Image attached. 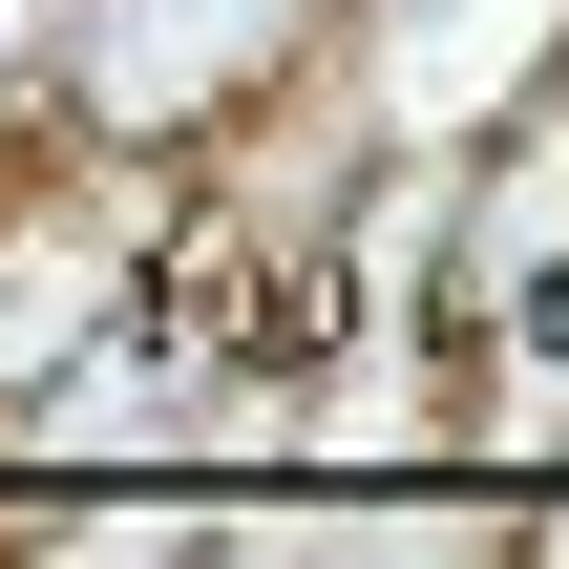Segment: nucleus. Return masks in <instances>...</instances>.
<instances>
[{
	"instance_id": "f257e3e1",
	"label": "nucleus",
	"mask_w": 569,
	"mask_h": 569,
	"mask_svg": "<svg viewBox=\"0 0 569 569\" xmlns=\"http://www.w3.org/2000/svg\"><path fill=\"white\" fill-rule=\"evenodd\" d=\"M359 0H84L63 84L21 148H148V169H211L232 127H274L296 84H338Z\"/></svg>"
},
{
	"instance_id": "20e7f679",
	"label": "nucleus",
	"mask_w": 569,
	"mask_h": 569,
	"mask_svg": "<svg viewBox=\"0 0 569 569\" xmlns=\"http://www.w3.org/2000/svg\"><path fill=\"white\" fill-rule=\"evenodd\" d=\"M63 42H84V0H0V148L42 127V84H63Z\"/></svg>"
},
{
	"instance_id": "f03ea898",
	"label": "nucleus",
	"mask_w": 569,
	"mask_h": 569,
	"mask_svg": "<svg viewBox=\"0 0 569 569\" xmlns=\"http://www.w3.org/2000/svg\"><path fill=\"white\" fill-rule=\"evenodd\" d=\"M190 169L148 148H0V401H63V359H148Z\"/></svg>"
},
{
	"instance_id": "7ed1b4c3",
	"label": "nucleus",
	"mask_w": 569,
	"mask_h": 569,
	"mask_svg": "<svg viewBox=\"0 0 569 569\" xmlns=\"http://www.w3.org/2000/svg\"><path fill=\"white\" fill-rule=\"evenodd\" d=\"M569 317V63L507 106V127H465V232H443V338L486 359V338H549Z\"/></svg>"
}]
</instances>
